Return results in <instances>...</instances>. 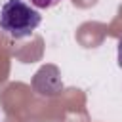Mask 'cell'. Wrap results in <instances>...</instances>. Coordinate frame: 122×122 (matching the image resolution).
<instances>
[{
    "instance_id": "1",
    "label": "cell",
    "mask_w": 122,
    "mask_h": 122,
    "mask_svg": "<svg viewBox=\"0 0 122 122\" xmlns=\"http://www.w3.org/2000/svg\"><path fill=\"white\" fill-rule=\"evenodd\" d=\"M40 21V11L25 0H6L0 10V30L13 40L30 36Z\"/></svg>"
},
{
    "instance_id": "2",
    "label": "cell",
    "mask_w": 122,
    "mask_h": 122,
    "mask_svg": "<svg viewBox=\"0 0 122 122\" xmlns=\"http://www.w3.org/2000/svg\"><path fill=\"white\" fill-rule=\"evenodd\" d=\"M61 0H29L30 6L34 8H40V10H48V8H53L55 4H59Z\"/></svg>"
},
{
    "instance_id": "3",
    "label": "cell",
    "mask_w": 122,
    "mask_h": 122,
    "mask_svg": "<svg viewBox=\"0 0 122 122\" xmlns=\"http://www.w3.org/2000/svg\"><path fill=\"white\" fill-rule=\"evenodd\" d=\"M116 61H118V67L122 69V36L118 38V48H116Z\"/></svg>"
}]
</instances>
